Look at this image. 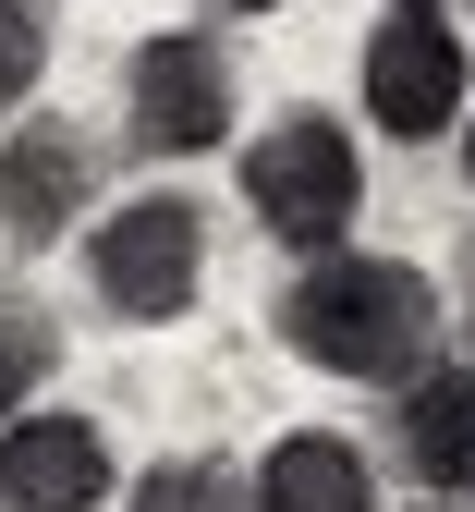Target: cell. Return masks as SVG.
Instances as JSON below:
<instances>
[{
    "instance_id": "cell-16",
    "label": "cell",
    "mask_w": 475,
    "mask_h": 512,
    "mask_svg": "<svg viewBox=\"0 0 475 512\" xmlns=\"http://www.w3.org/2000/svg\"><path fill=\"white\" fill-rule=\"evenodd\" d=\"M390 13H439V0H390Z\"/></svg>"
},
{
    "instance_id": "cell-14",
    "label": "cell",
    "mask_w": 475,
    "mask_h": 512,
    "mask_svg": "<svg viewBox=\"0 0 475 512\" xmlns=\"http://www.w3.org/2000/svg\"><path fill=\"white\" fill-rule=\"evenodd\" d=\"M463 183H475V110H463Z\"/></svg>"
},
{
    "instance_id": "cell-6",
    "label": "cell",
    "mask_w": 475,
    "mask_h": 512,
    "mask_svg": "<svg viewBox=\"0 0 475 512\" xmlns=\"http://www.w3.org/2000/svg\"><path fill=\"white\" fill-rule=\"evenodd\" d=\"M98 196V147L86 122H13L0 135V232L13 244H61Z\"/></svg>"
},
{
    "instance_id": "cell-2",
    "label": "cell",
    "mask_w": 475,
    "mask_h": 512,
    "mask_svg": "<svg viewBox=\"0 0 475 512\" xmlns=\"http://www.w3.org/2000/svg\"><path fill=\"white\" fill-rule=\"evenodd\" d=\"M244 208L281 232L305 269L354 244V208H366V147L342 135V110H281L268 135L244 147Z\"/></svg>"
},
{
    "instance_id": "cell-12",
    "label": "cell",
    "mask_w": 475,
    "mask_h": 512,
    "mask_svg": "<svg viewBox=\"0 0 475 512\" xmlns=\"http://www.w3.org/2000/svg\"><path fill=\"white\" fill-rule=\"evenodd\" d=\"M49 74V0H0V110H25Z\"/></svg>"
},
{
    "instance_id": "cell-11",
    "label": "cell",
    "mask_w": 475,
    "mask_h": 512,
    "mask_svg": "<svg viewBox=\"0 0 475 512\" xmlns=\"http://www.w3.org/2000/svg\"><path fill=\"white\" fill-rule=\"evenodd\" d=\"M122 512H244V476H232L220 452H171V464L134 476V500H122Z\"/></svg>"
},
{
    "instance_id": "cell-15",
    "label": "cell",
    "mask_w": 475,
    "mask_h": 512,
    "mask_svg": "<svg viewBox=\"0 0 475 512\" xmlns=\"http://www.w3.org/2000/svg\"><path fill=\"white\" fill-rule=\"evenodd\" d=\"M463 317H475V244H463Z\"/></svg>"
},
{
    "instance_id": "cell-9",
    "label": "cell",
    "mask_w": 475,
    "mask_h": 512,
    "mask_svg": "<svg viewBox=\"0 0 475 512\" xmlns=\"http://www.w3.org/2000/svg\"><path fill=\"white\" fill-rule=\"evenodd\" d=\"M244 512H378V464L342 427H281L256 488H244Z\"/></svg>"
},
{
    "instance_id": "cell-10",
    "label": "cell",
    "mask_w": 475,
    "mask_h": 512,
    "mask_svg": "<svg viewBox=\"0 0 475 512\" xmlns=\"http://www.w3.org/2000/svg\"><path fill=\"white\" fill-rule=\"evenodd\" d=\"M49 366H61V330H49L25 293H0V427H13V415H37Z\"/></svg>"
},
{
    "instance_id": "cell-5",
    "label": "cell",
    "mask_w": 475,
    "mask_h": 512,
    "mask_svg": "<svg viewBox=\"0 0 475 512\" xmlns=\"http://www.w3.org/2000/svg\"><path fill=\"white\" fill-rule=\"evenodd\" d=\"M366 110H378V135H402V147L451 135V122L475 110L463 37H451L439 13H378V25H366Z\"/></svg>"
},
{
    "instance_id": "cell-7",
    "label": "cell",
    "mask_w": 475,
    "mask_h": 512,
    "mask_svg": "<svg viewBox=\"0 0 475 512\" xmlns=\"http://www.w3.org/2000/svg\"><path fill=\"white\" fill-rule=\"evenodd\" d=\"M98 500H110L98 415H13L0 427V512H98Z\"/></svg>"
},
{
    "instance_id": "cell-1",
    "label": "cell",
    "mask_w": 475,
    "mask_h": 512,
    "mask_svg": "<svg viewBox=\"0 0 475 512\" xmlns=\"http://www.w3.org/2000/svg\"><path fill=\"white\" fill-rule=\"evenodd\" d=\"M281 342L317 378H354V391H415L439 366V281L402 269V256H317L281 293Z\"/></svg>"
},
{
    "instance_id": "cell-3",
    "label": "cell",
    "mask_w": 475,
    "mask_h": 512,
    "mask_svg": "<svg viewBox=\"0 0 475 512\" xmlns=\"http://www.w3.org/2000/svg\"><path fill=\"white\" fill-rule=\"evenodd\" d=\"M86 281L122 330H159L208 293V208L183 196V183H147V196H122L98 232H86Z\"/></svg>"
},
{
    "instance_id": "cell-4",
    "label": "cell",
    "mask_w": 475,
    "mask_h": 512,
    "mask_svg": "<svg viewBox=\"0 0 475 512\" xmlns=\"http://www.w3.org/2000/svg\"><path fill=\"white\" fill-rule=\"evenodd\" d=\"M232 110H244V86H232V49L208 25L134 37V61H122V135L147 147V159H208V147H232Z\"/></svg>"
},
{
    "instance_id": "cell-8",
    "label": "cell",
    "mask_w": 475,
    "mask_h": 512,
    "mask_svg": "<svg viewBox=\"0 0 475 512\" xmlns=\"http://www.w3.org/2000/svg\"><path fill=\"white\" fill-rule=\"evenodd\" d=\"M390 452H402V476H415L427 500H463L475 512V354L463 366H427L415 391H402Z\"/></svg>"
},
{
    "instance_id": "cell-17",
    "label": "cell",
    "mask_w": 475,
    "mask_h": 512,
    "mask_svg": "<svg viewBox=\"0 0 475 512\" xmlns=\"http://www.w3.org/2000/svg\"><path fill=\"white\" fill-rule=\"evenodd\" d=\"M415 512H463V500H415Z\"/></svg>"
},
{
    "instance_id": "cell-13",
    "label": "cell",
    "mask_w": 475,
    "mask_h": 512,
    "mask_svg": "<svg viewBox=\"0 0 475 512\" xmlns=\"http://www.w3.org/2000/svg\"><path fill=\"white\" fill-rule=\"evenodd\" d=\"M208 13H281V0H208Z\"/></svg>"
}]
</instances>
